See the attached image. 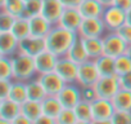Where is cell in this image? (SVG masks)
I'll list each match as a JSON object with an SVG mask.
<instances>
[{
	"instance_id": "6da1fadb",
	"label": "cell",
	"mask_w": 131,
	"mask_h": 124,
	"mask_svg": "<svg viewBox=\"0 0 131 124\" xmlns=\"http://www.w3.org/2000/svg\"><path fill=\"white\" fill-rule=\"evenodd\" d=\"M77 39L79 34L76 31H70L59 25H54L49 34L45 36V47L55 56L62 57L67 54L68 49Z\"/></svg>"
},
{
	"instance_id": "7a4b0ae2",
	"label": "cell",
	"mask_w": 131,
	"mask_h": 124,
	"mask_svg": "<svg viewBox=\"0 0 131 124\" xmlns=\"http://www.w3.org/2000/svg\"><path fill=\"white\" fill-rule=\"evenodd\" d=\"M13 62V80L28 82L37 74L34 57L18 52L12 57Z\"/></svg>"
},
{
	"instance_id": "3957f363",
	"label": "cell",
	"mask_w": 131,
	"mask_h": 124,
	"mask_svg": "<svg viewBox=\"0 0 131 124\" xmlns=\"http://www.w3.org/2000/svg\"><path fill=\"white\" fill-rule=\"evenodd\" d=\"M93 121L95 124H112V118L116 112L113 103L108 98H95L91 102Z\"/></svg>"
},
{
	"instance_id": "277c9868",
	"label": "cell",
	"mask_w": 131,
	"mask_h": 124,
	"mask_svg": "<svg viewBox=\"0 0 131 124\" xmlns=\"http://www.w3.org/2000/svg\"><path fill=\"white\" fill-rule=\"evenodd\" d=\"M128 44L118 35L117 31H107L103 35V48L104 54H108L111 57H118L123 53H126Z\"/></svg>"
},
{
	"instance_id": "5b68a950",
	"label": "cell",
	"mask_w": 131,
	"mask_h": 124,
	"mask_svg": "<svg viewBox=\"0 0 131 124\" xmlns=\"http://www.w3.org/2000/svg\"><path fill=\"white\" fill-rule=\"evenodd\" d=\"M54 71L66 82V83H77V75H79V64L70 59L67 56L58 57L57 65Z\"/></svg>"
},
{
	"instance_id": "8992f818",
	"label": "cell",
	"mask_w": 131,
	"mask_h": 124,
	"mask_svg": "<svg viewBox=\"0 0 131 124\" xmlns=\"http://www.w3.org/2000/svg\"><path fill=\"white\" fill-rule=\"evenodd\" d=\"M107 32V27L102 17L99 18H84L77 31L80 38H103Z\"/></svg>"
},
{
	"instance_id": "52a82bcc",
	"label": "cell",
	"mask_w": 131,
	"mask_h": 124,
	"mask_svg": "<svg viewBox=\"0 0 131 124\" xmlns=\"http://www.w3.org/2000/svg\"><path fill=\"white\" fill-rule=\"evenodd\" d=\"M96 96L99 98H108L111 100L119 89V80L117 75L113 76H100L98 82L94 84Z\"/></svg>"
},
{
	"instance_id": "ba28073f",
	"label": "cell",
	"mask_w": 131,
	"mask_h": 124,
	"mask_svg": "<svg viewBox=\"0 0 131 124\" xmlns=\"http://www.w3.org/2000/svg\"><path fill=\"white\" fill-rule=\"evenodd\" d=\"M100 78V74L96 69L95 61L88 59L79 65V75H77V84L80 87L85 85H94L98 79Z\"/></svg>"
},
{
	"instance_id": "9c48e42d",
	"label": "cell",
	"mask_w": 131,
	"mask_h": 124,
	"mask_svg": "<svg viewBox=\"0 0 131 124\" xmlns=\"http://www.w3.org/2000/svg\"><path fill=\"white\" fill-rule=\"evenodd\" d=\"M103 21L107 31H117L122 25L126 23V12L116 5H109L104 8Z\"/></svg>"
},
{
	"instance_id": "30bf717a",
	"label": "cell",
	"mask_w": 131,
	"mask_h": 124,
	"mask_svg": "<svg viewBox=\"0 0 131 124\" xmlns=\"http://www.w3.org/2000/svg\"><path fill=\"white\" fill-rule=\"evenodd\" d=\"M57 96L63 107L73 109L81 101V87L77 83H68L62 88V91Z\"/></svg>"
},
{
	"instance_id": "8fae6325",
	"label": "cell",
	"mask_w": 131,
	"mask_h": 124,
	"mask_svg": "<svg viewBox=\"0 0 131 124\" xmlns=\"http://www.w3.org/2000/svg\"><path fill=\"white\" fill-rule=\"evenodd\" d=\"M37 79L40 80L46 94H50V96H57L62 91V88L67 84L55 71L40 74V75H37Z\"/></svg>"
},
{
	"instance_id": "7c38bea8",
	"label": "cell",
	"mask_w": 131,
	"mask_h": 124,
	"mask_svg": "<svg viewBox=\"0 0 131 124\" xmlns=\"http://www.w3.org/2000/svg\"><path fill=\"white\" fill-rule=\"evenodd\" d=\"M84 17L81 16L79 8H64L59 21L57 25L67 29L70 31H79L81 23H82Z\"/></svg>"
},
{
	"instance_id": "4fadbf2b",
	"label": "cell",
	"mask_w": 131,
	"mask_h": 124,
	"mask_svg": "<svg viewBox=\"0 0 131 124\" xmlns=\"http://www.w3.org/2000/svg\"><path fill=\"white\" fill-rule=\"evenodd\" d=\"M34 61H35V67H36L37 75H40V74L54 71L57 61H58V56H55L50 50L45 49L41 53H39L37 56H35Z\"/></svg>"
},
{
	"instance_id": "5bb4252c",
	"label": "cell",
	"mask_w": 131,
	"mask_h": 124,
	"mask_svg": "<svg viewBox=\"0 0 131 124\" xmlns=\"http://www.w3.org/2000/svg\"><path fill=\"white\" fill-rule=\"evenodd\" d=\"M21 114V105L10 98L0 100V123L12 124L13 120Z\"/></svg>"
},
{
	"instance_id": "9a60e30c",
	"label": "cell",
	"mask_w": 131,
	"mask_h": 124,
	"mask_svg": "<svg viewBox=\"0 0 131 124\" xmlns=\"http://www.w3.org/2000/svg\"><path fill=\"white\" fill-rule=\"evenodd\" d=\"M63 11H64V7L59 0H42L41 16L46 21H49L53 26L58 23Z\"/></svg>"
},
{
	"instance_id": "2e32d148",
	"label": "cell",
	"mask_w": 131,
	"mask_h": 124,
	"mask_svg": "<svg viewBox=\"0 0 131 124\" xmlns=\"http://www.w3.org/2000/svg\"><path fill=\"white\" fill-rule=\"evenodd\" d=\"M19 50V40L10 32H0V56L13 57Z\"/></svg>"
},
{
	"instance_id": "e0dca14e",
	"label": "cell",
	"mask_w": 131,
	"mask_h": 124,
	"mask_svg": "<svg viewBox=\"0 0 131 124\" xmlns=\"http://www.w3.org/2000/svg\"><path fill=\"white\" fill-rule=\"evenodd\" d=\"M45 39H40V38H34V36H28L23 40L19 41V50L21 53L28 54L31 57L37 56L39 53H41L42 50H45Z\"/></svg>"
},
{
	"instance_id": "ac0fdd59",
	"label": "cell",
	"mask_w": 131,
	"mask_h": 124,
	"mask_svg": "<svg viewBox=\"0 0 131 124\" xmlns=\"http://www.w3.org/2000/svg\"><path fill=\"white\" fill-rule=\"evenodd\" d=\"M28 21H30V36H34V38L45 39V36L49 34V31L53 27V25L49 21H46L41 14L32 17Z\"/></svg>"
},
{
	"instance_id": "d6986e66",
	"label": "cell",
	"mask_w": 131,
	"mask_h": 124,
	"mask_svg": "<svg viewBox=\"0 0 131 124\" xmlns=\"http://www.w3.org/2000/svg\"><path fill=\"white\" fill-rule=\"evenodd\" d=\"M79 11L84 18H99L103 17L104 7L98 0H82Z\"/></svg>"
},
{
	"instance_id": "ffe728a7",
	"label": "cell",
	"mask_w": 131,
	"mask_h": 124,
	"mask_svg": "<svg viewBox=\"0 0 131 124\" xmlns=\"http://www.w3.org/2000/svg\"><path fill=\"white\" fill-rule=\"evenodd\" d=\"M85 50L89 56V59H96L102 54H104L103 48V38H81Z\"/></svg>"
},
{
	"instance_id": "44dd1931",
	"label": "cell",
	"mask_w": 131,
	"mask_h": 124,
	"mask_svg": "<svg viewBox=\"0 0 131 124\" xmlns=\"http://www.w3.org/2000/svg\"><path fill=\"white\" fill-rule=\"evenodd\" d=\"M95 61L96 69L100 74V76H113L116 75V64L114 57H111L108 54H102Z\"/></svg>"
},
{
	"instance_id": "7402d4cb",
	"label": "cell",
	"mask_w": 131,
	"mask_h": 124,
	"mask_svg": "<svg viewBox=\"0 0 131 124\" xmlns=\"http://www.w3.org/2000/svg\"><path fill=\"white\" fill-rule=\"evenodd\" d=\"M111 101L116 111H131V91L121 88Z\"/></svg>"
},
{
	"instance_id": "603a6c76",
	"label": "cell",
	"mask_w": 131,
	"mask_h": 124,
	"mask_svg": "<svg viewBox=\"0 0 131 124\" xmlns=\"http://www.w3.org/2000/svg\"><path fill=\"white\" fill-rule=\"evenodd\" d=\"M75 114L77 116V124H93V109L91 102L81 100L75 107Z\"/></svg>"
},
{
	"instance_id": "cb8c5ba5",
	"label": "cell",
	"mask_w": 131,
	"mask_h": 124,
	"mask_svg": "<svg viewBox=\"0 0 131 124\" xmlns=\"http://www.w3.org/2000/svg\"><path fill=\"white\" fill-rule=\"evenodd\" d=\"M41 106H42V112L57 119V116L59 115V112L63 110V106L58 98V96H50L48 94L42 101H41Z\"/></svg>"
},
{
	"instance_id": "d4e9b609",
	"label": "cell",
	"mask_w": 131,
	"mask_h": 124,
	"mask_svg": "<svg viewBox=\"0 0 131 124\" xmlns=\"http://www.w3.org/2000/svg\"><path fill=\"white\" fill-rule=\"evenodd\" d=\"M21 112L26 115L32 124L36 123L39 116L42 114V106L40 101H34V100H27L21 105Z\"/></svg>"
},
{
	"instance_id": "484cf974",
	"label": "cell",
	"mask_w": 131,
	"mask_h": 124,
	"mask_svg": "<svg viewBox=\"0 0 131 124\" xmlns=\"http://www.w3.org/2000/svg\"><path fill=\"white\" fill-rule=\"evenodd\" d=\"M67 56L70 59H72L73 62H76V64H82V62L88 61L89 59V56L85 50V47H84V43H82V39L79 36V39L73 43V45L68 49L67 52Z\"/></svg>"
},
{
	"instance_id": "4316f807",
	"label": "cell",
	"mask_w": 131,
	"mask_h": 124,
	"mask_svg": "<svg viewBox=\"0 0 131 124\" xmlns=\"http://www.w3.org/2000/svg\"><path fill=\"white\" fill-rule=\"evenodd\" d=\"M10 100H13L14 102L22 105L23 102H26L28 100L27 97V85L26 82H21V80H13L12 83V88H10V93L9 97Z\"/></svg>"
},
{
	"instance_id": "83f0119b",
	"label": "cell",
	"mask_w": 131,
	"mask_h": 124,
	"mask_svg": "<svg viewBox=\"0 0 131 124\" xmlns=\"http://www.w3.org/2000/svg\"><path fill=\"white\" fill-rule=\"evenodd\" d=\"M26 85H27V97H28V100H34V101H40L41 102L48 96L37 78L26 82Z\"/></svg>"
},
{
	"instance_id": "f1b7e54d",
	"label": "cell",
	"mask_w": 131,
	"mask_h": 124,
	"mask_svg": "<svg viewBox=\"0 0 131 124\" xmlns=\"http://www.w3.org/2000/svg\"><path fill=\"white\" fill-rule=\"evenodd\" d=\"M10 32L21 41L30 36V21L25 17H17Z\"/></svg>"
},
{
	"instance_id": "f546056e",
	"label": "cell",
	"mask_w": 131,
	"mask_h": 124,
	"mask_svg": "<svg viewBox=\"0 0 131 124\" xmlns=\"http://www.w3.org/2000/svg\"><path fill=\"white\" fill-rule=\"evenodd\" d=\"M0 9L8 12L14 17H22L25 9V2L23 0H5V3L0 7Z\"/></svg>"
},
{
	"instance_id": "4dcf8cb0",
	"label": "cell",
	"mask_w": 131,
	"mask_h": 124,
	"mask_svg": "<svg viewBox=\"0 0 131 124\" xmlns=\"http://www.w3.org/2000/svg\"><path fill=\"white\" fill-rule=\"evenodd\" d=\"M41 9H42V0H27V2H25V9L22 17L30 20L32 17L40 16Z\"/></svg>"
},
{
	"instance_id": "1f68e13d",
	"label": "cell",
	"mask_w": 131,
	"mask_h": 124,
	"mask_svg": "<svg viewBox=\"0 0 131 124\" xmlns=\"http://www.w3.org/2000/svg\"><path fill=\"white\" fill-rule=\"evenodd\" d=\"M0 79L13 80V62L9 56H0Z\"/></svg>"
},
{
	"instance_id": "d6a6232c",
	"label": "cell",
	"mask_w": 131,
	"mask_h": 124,
	"mask_svg": "<svg viewBox=\"0 0 131 124\" xmlns=\"http://www.w3.org/2000/svg\"><path fill=\"white\" fill-rule=\"evenodd\" d=\"M114 64H116V75L117 76L131 71V58L126 53L116 57L114 58Z\"/></svg>"
},
{
	"instance_id": "836d02e7",
	"label": "cell",
	"mask_w": 131,
	"mask_h": 124,
	"mask_svg": "<svg viewBox=\"0 0 131 124\" xmlns=\"http://www.w3.org/2000/svg\"><path fill=\"white\" fill-rule=\"evenodd\" d=\"M55 121H57V124H77V116L75 114V110L68 109V107H63V110L57 116Z\"/></svg>"
},
{
	"instance_id": "e575fe53",
	"label": "cell",
	"mask_w": 131,
	"mask_h": 124,
	"mask_svg": "<svg viewBox=\"0 0 131 124\" xmlns=\"http://www.w3.org/2000/svg\"><path fill=\"white\" fill-rule=\"evenodd\" d=\"M16 18H17V17L9 14V13L5 12V11L0 12V32L10 31L12 27H13V25H14Z\"/></svg>"
},
{
	"instance_id": "d590c367",
	"label": "cell",
	"mask_w": 131,
	"mask_h": 124,
	"mask_svg": "<svg viewBox=\"0 0 131 124\" xmlns=\"http://www.w3.org/2000/svg\"><path fill=\"white\" fill-rule=\"evenodd\" d=\"M112 124H131V111H116Z\"/></svg>"
},
{
	"instance_id": "8d00e7d4",
	"label": "cell",
	"mask_w": 131,
	"mask_h": 124,
	"mask_svg": "<svg viewBox=\"0 0 131 124\" xmlns=\"http://www.w3.org/2000/svg\"><path fill=\"white\" fill-rule=\"evenodd\" d=\"M95 98H98V96H96L94 85L81 87V100H84L86 102H93Z\"/></svg>"
},
{
	"instance_id": "74e56055",
	"label": "cell",
	"mask_w": 131,
	"mask_h": 124,
	"mask_svg": "<svg viewBox=\"0 0 131 124\" xmlns=\"http://www.w3.org/2000/svg\"><path fill=\"white\" fill-rule=\"evenodd\" d=\"M12 83H13V80L0 79V100H4V98H8L9 97Z\"/></svg>"
},
{
	"instance_id": "f35d334b",
	"label": "cell",
	"mask_w": 131,
	"mask_h": 124,
	"mask_svg": "<svg viewBox=\"0 0 131 124\" xmlns=\"http://www.w3.org/2000/svg\"><path fill=\"white\" fill-rule=\"evenodd\" d=\"M118 35L127 43V44H131V25L128 23H125L122 25L118 30H117Z\"/></svg>"
},
{
	"instance_id": "ab89813d",
	"label": "cell",
	"mask_w": 131,
	"mask_h": 124,
	"mask_svg": "<svg viewBox=\"0 0 131 124\" xmlns=\"http://www.w3.org/2000/svg\"><path fill=\"white\" fill-rule=\"evenodd\" d=\"M118 80H119V87L122 89L131 91V71L130 73H126L123 75H119L118 76Z\"/></svg>"
},
{
	"instance_id": "60d3db41",
	"label": "cell",
	"mask_w": 131,
	"mask_h": 124,
	"mask_svg": "<svg viewBox=\"0 0 131 124\" xmlns=\"http://www.w3.org/2000/svg\"><path fill=\"white\" fill-rule=\"evenodd\" d=\"M35 124H57V121H55L54 118H51V116H49V115H46V114L42 112L39 116V119L36 120Z\"/></svg>"
},
{
	"instance_id": "b9f144b4",
	"label": "cell",
	"mask_w": 131,
	"mask_h": 124,
	"mask_svg": "<svg viewBox=\"0 0 131 124\" xmlns=\"http://www.w3.org/2000/svg\"><path fill=\"white\" fill-rule=\"evenodd\" d=\"M64 8H79L82 0H59Z\"/></svg>"
},
{
	"instance_id": "7bdbcfd3",
	"label": "cell",
	"mask_w": 131,
	"mask_h": 124,
	"mask_svg": "<svg viewBox=\"0 0 131 124\" xmlns=\"http://www.w3.org/2000/svg\"><path fill=\"white\" fill-rule=\"evenodd\" d=\"M113 5H116V7H118V8H121L126 12L131 8V0H114Z\"/></svg>"
},
{
	"instance_id": "ee69618b",
	"label": "cell",
	"mask_w": 131,
	"mask_h": 124,
	"mask_svg": "<svg viewBox=\"0 0 131 124\" xmlns=\"http://www.w3.org/2000/svg\"><path fill=\"white\" fill-rule=\"evenodd\" d=\"M12 124H32V123H31V120H30L26 115H23V114L21 112V114L13 120Z\"/></svg>"
},
{
	"instance_id": "f6af8a7d",
	"label": "cell",
	"mask_w": 131,
	"mask_h": 124,
	"mask_svg": "<svg viewBox=\"0 0 131 124\" xmlns=\"http://www.w3.org/2000/svg\"><path fill=\"white\" fill-rule=\"evenodd\" d=\"M98 2L105 8V7H109V5H113L114 0H98Z\"/></svg>"
},
{
	"instance_id": "bcb514c9",
	"label": "cell",
	"mask_w": 131,
	"mask_h": 124,
	"mask_svg": "<svg viewBox=\"0 0 131 124\" xmlns=\"http://www.w3.org/2000/svg\"><path fill=\"white\" fill-rule=\"evenodd\" d=\"M126 23L131 25V8L128 11H126Z\"/></svg>"
},
{
	"instance_id": "7dc6e473",
	"label": "cell",
	"mask_w": 131,
	"mask_h": 124,
	"mask_svg": "<svg viewBox=\"0 0 131 124\" xmlns=\"http://www.w3.org/2000/svg\"><path fill=\"white\" fill-rule=\"evenodd\" d=\"M126 54L131 58V44H128V47H127V49H126Z\"/></svg>"
},
{
	"instance_id": "c3c4849f",
	"label": "cell",
	"mask_w": 131,
	"mask_h": 124,
	"mask_svg": "<svg viewBox=\"0 0 131 124\" xmlns=\"http://www.w3.org/2000/svg\"><path fill=\"white\" fill-rule=\"evenodd\" d=\"M4 3H5V0H0V7H2Z\"/></svg>"
},
{
	"instance_id": "681fc988",
	"label": "cell",
	"mask_w": 131,
	"mask_h": 124,
	"mask_svg": "<svg viewBox=\"0 0 131 124\" xmlns=\"http://www.w3.org/2000/svg\"><path fill=\"white\" fill-rule=\"evenodd\" d=\"M23 2H27V0H23Z\"/></svg>"
}]
</instances>
